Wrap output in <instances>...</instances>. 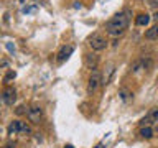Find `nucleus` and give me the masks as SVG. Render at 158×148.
Segmentation results:
<instances>
[{
  "instance_id": "nucleus-1",
  "label": "nucleus",
  "mask_w": 158,
  "mask_h": 148,
  "mask_svg": "<svg viewBox=\"0 0 158 148\" xmlns=\"http://www.w3.org/2000/svg\"><path fill=\"white\" fill-rule=\"evenodd\" d=\"M128 23H130V12L128 10H123V12H118L117 15L109 20L106 23V31L112 36H118L127 30Z\"/></svg>"
},
{
  "instance_id": "nucleus-2",
  "label": "nucleus",
  "mask_w": 158,
  "mask_h": 148,
  "mask_svg": "<svg viewBox=\"0 0 158 148\" xmlns=\"http://www.w3.org/2000/svg\"><path fill=\"white\" fill-rule=\"evenodd\" d=\"M89 46H91L94 51H102V49L107 48V39H106V36L96 33L89 38Z\"/></svg>"
},
{
  "instance_id": "nucleus-3",
  "label": "nucleus",
  "mask_w": 158,
  "mask_h": 148,
  "mask_svg": "<svg viewBox=\"0 0 158 148\" xmlns=\"http://www.w3.org/2000/svg\"><path fill=\"white\" fill-rule=\"evenodd\" d=\"M27 117L31 123H40L41 118H43V109L40 105H31L27 110Z\"/></svg>"
},
{
  "instance_id": "nucleus-4",
  "label": "nucleus",
  "mask_w": 158,
  "mask_h": 148,
  "mask_svg": "<svg viewBox=\"0 0 158 148\" xmlns=\"http://www.w3.org/2000/svg\"><path fill=\"white\" fill-rule=\"evenodd\" d=\"M153 123H158V107L150 109V112L140 120L142 127H150V125H153Z\"/></svg>"
},
{
  "instance_id": "nucleus-5",
  "label": "nucleus",
  "mask_w": 158,
  "mask_h": 148,
  "mask_svg": "<svg viewBox=\"0 0 158 148\" xmlns=\"http://www.w3.org/2000/svg\"><path fill=\"white\" fill-rule=\"evenodd\" d=\"M2 101L5 105H13L15 101H17V91L13 87H5L3 92H2Z\"/></svg>"
},
{
  "instance_id": "nucleus-6",
  "label": "nucleus",
  "mask_w": 158,
  "mask_h": 148,
  "mask_svg": "<svg viewBox=\"0 0 158 148\" xmlns=\"http://www.w3.org/2000/svg\"><path fill=\"white\" fill-rule=\"evenodd\" d=\"M102 84V77H101V72L99 71H92V74L89 76V84H87V91L89 92H94L96 89Z\"/></svg>"
},
{
  "instance_id": "nucleus-7",
  "label": "nucleus",
  "mask_w": 158,
  "mask_h": 148,
  "mask_svg": "<svg viewBox=\"0 0 158 148\" xmlns=\"http://www.w3.org/2000/svg\"><path fill=\"white\" fill-rule=\"evenodd\" d=\"M73 51H74V46H73V44H66V46H63L61 49H59V53H58V61H59V63L68 61L69 56L73 54Z\"/></svg>"
},
{
  "instance_id": "nucleus-8",
  "label": "nucleus",
  "mask_w": 158,
  "mask_h": 148,
  "mask_svg": "<svg viewBox=\"0 0 158 148\" xmlns=\"http://www.w3.org/2000/svg\"><path fill=\"white\" fill-rule=\"evenodd\" d=\"M84 61H86V66L89 69H96L97 63H99V56H97V54H94V53H89V54L84 56Z\"/></svg>"
},
{
  "instance_id": "nucleus-9",
  "label": "nucleus",
  "mask_w": 158,
  "mask_h": 148,
  "mask_svg": "<svg viewBox=\"0 0 158 148\" xmlns=\"http://www.w3.org/2000/svg\"><path fill=\"white\" fill-rule=\"evenodd\" d=\"M145 38L147 39H158V23L147 30V31H145Z\"/></svg>"
},
{
  "instance_id": "nucleus-10",
  "label": "nucleus",
  "mask_w": 158,
  "mask_h": 148,
  "mask_svg": "<svg viewBox=\"0 0 158 148\" xmlns=\"http://www.w3.org/2000/svg\"><path fill=\"white\" fill-rule=\"evenodd\" d=\"M148 22H150V15H147V13H140L135 18V23L138 27H145V25H148Z\"/></svg>"
},
{
  "instance_id": "nucleus-11",
  "label": "nucleus",
  "mask_w": 158,
  "mask_h": 148,
  "mask_svg": "<svg viewBox=\"0 0 158 148\" xmlns=\"http://www.w3.org/2000/svg\"><path fill=\"white\" fill-rule=\"evenodd\" d=\"M18 133L20 135H30V133H31V128H30L25 122L18 120Z\"/></svg>"
},
{
  "instance_id": "nucleus-12",
  "label": "nucleus",
  "mask_w": 158,
  "mask_h": 148,
  "mask_svg": "<svg viewBox=\"0 0 158 148\" xmlns=\"http://www.w3.org/2000/svg\"><path fill=\"white\" fill-rule=\"evenodd\" d=\"M140 135H142L143 138H152V137H153V130H152L150 127H142Z\"/></svg>"
},
{
  "instance_id": "nucleus-13",
  "label": "nucleus",
  "mask_w": 158,
  "mask_h": 148,
  "mask_svg": "<svg viewBox=\"0 0 158 148\" xmlns=\"http://www.w3.org/2000/svg\"><path fill=\"white\" fill-rule=\"evenodd\" d=\"M15 133H18V120H15L8 125V135H15Z\"/></svg>"
},
{
  "instance_id": "nucleus-14",
  "label": "nucleus",
  "mask_w": 158,
  "mask_h": 148,
  "mask_svg": "<svg viewBox=\"0 0 158 148\" xmlns=\"http://www.w3.org/2000/svg\"><path fill=\"white\" fill-rule=\"evenodd\" d=\"M15 76H17V74H15L13 71H8V72H7V76L3 77V81H5V82H8V81H12V79H15Z\"/></svg>"
},
{
  "instance_id": "nucleus-15",
  "label": "nucleus",
  "mask_w": 158,
  "mask_h": 148,
  "mask_svg": "<svg viewBox=\"0 0 158 148\" xmlns=\"http://www.w3.org/2000/svg\"><path fill=\"white\" fill-rule=\"evenodd\" d=\"M15 112H17V115H23V113H27V110H25V107H23V105H20Z\"/></svg>"
},
{
  "instance_id": "nucleus-16",
  "label": "nucleus",
  "mask_w": 158,
  "mask_h": 148,
  "mask_svg": "<svg viewBox=\"0 0 158 148\" xmlns=\"http://www.w3.org/2000/svg\"><path fill=\"white\" fill-rule=\"evenodd\" d=\"M128 96H132V94H128L127 91H123V89L120 91V97L123 99V101H127V99H128Z\"/></svg>"
},
{
  "instance_id": "nucleus-17",
  "label": "nucleus",
  "mask_w": 158,
  "mask_h": 148,
  "mask_svg": "<svg viewBox=\"0 0 158 148\" xmlns=\"http://www.w3.org/2000/svg\"><path fill=\"white\" fill-rule=\"evenodd\" d=\"M150 5H152V7H156V5H158V0H150Z\"/></svg>"
},
{
  "instance_id": "nucleus-18",
  "label": "nucleus",
  "mask_w": 158,
  "mask_h": 148,
  "mask_svg": "<svg viewBox=\"0 0 158 148\" xmlns=\"http://www.w3.org/2000/svg\"><path fill=\"white\" fill-rule=\"evenodd\" d=\"M3 148H15V145H13V143H8V145H5Z\"/></svg>"
},
{
  "instance_id": "nucleus-19",
  "label": "nucleus",
  "mask_w": 158,
  "mask_h": 148,
  "mask_svg": "<svg viewBox=\"0 0 158 148\" xmlns=\"http://www.w3.org/2000/svg\"><path fill=\"white\" fill-rule=\"evenodd\" d=\"M153 18H155V20H156V23H158V12H156L155 15H153Z\"/></svg>"
},
{
  "instance_id": "nucleus-20",
  "label": "nucleus",
  "mask_w": 158,
  "mask_h": 148,
  "mask_svg": "<svg viewBox=\"0 0 158 148\" xmlns=\"http://www.w3.org/2000/svg\"><path fill=\"white\" fill-rule=\"evenodd\" d=\"M64 148H74L73 145H66V146H64Z\"/></svg>"
},
{
  "instance_id": "nucleus-21",
  "label": "nucleus",
  "mask_w": 158,
  "mask_h": 148,
  "mask_svg": "<svg viewBox=\"0 0 158 148\" xmlns=\"http://www.w3.org/2000/svg\"><path fill=\"white\" fill-rule=\"evenodd\" d=\"M156 130H158V123H156Z\"/></svg>"
},
{
  "instance_id": "nucleus-22",
  "label": "nucleus",
  "mask_w": 158,
  "mask_h": 148,
  "mask_svg": "<svg viewBox=\"0 0 158 148\" xmlns=\"http://www.w3.org/2000/svg\"><path fill=\"white\" fill-rule=\"evenodd\" d=\"M0 117H2V113H0Z\"/></svg>"
}]
</instances>
